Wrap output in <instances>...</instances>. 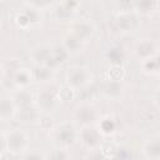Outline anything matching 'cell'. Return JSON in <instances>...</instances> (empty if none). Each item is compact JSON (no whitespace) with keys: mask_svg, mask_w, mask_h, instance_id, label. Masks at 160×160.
<instances>
[{"mask_svg":"<svg viewBox=\"0 0 160 160\" xmlns=\"http://www.w3.org/2000/svg\"><path fill=\"white\" fill-rule=\"evenodd\" d=\"M6 151L14 156H22L29 148V136L21 129H14L6 134Z\"/></svg>","mask_w":160,"mask_h":160,"instance_id":"1","label":"cell"},{"mask_svg":"<svg viewBox=\"0 0 160 160\" xmlns=\"http://www.w3.org/2000/svg\"><path fill=\"white\" fill-rule=\"evenodd\" d=\"M142 65H144V70L151 75L154 74H158L159 71V60H158V55L148 59V60H144L142 61Z\"/></svg>","mask_w":160,"mask_h":160,"instance_id":"16","label":"cell"},{"mask_svg":"<svg viewBox=\"0 0 160 160\" xmlns=\"http://www.w3.org/2000/svg\"><path fill=\"white\" fill-rule=\"evenodd\" d=\"M139 12L136 11H129V12H120L118 16V25L120 28V31L122 32H132L140 26V19Z\"/></svg>","mask_w":160,"mask_h":160,"instance_id":"7","label":"cell"},{"mask_svg":"<svg viewBox=\"0 0 160 160\" xmlns=\"http://www.w3.org/2000/svg\"><path fill=\"white\" fill-rule=\"evenodd\" d=\"M142 156L149 160L160 159V138L158 134L151 135L142 145Z\"/></svg>","mask_w":160,"mask_h":160,"instance_id":"8","label":"cell"},{"mask_svg":"<svg viewBox=\"0 0 160 160\" xmlns=\"http://www.w3.org/2000/svg\"><path fill=\"white\" fill-rule=\"evenodd\" d=\"M94 26L90 22L86 21H81V22H76L70 28V35H72L74 38L79 39L80 41H86V39H89L92 34H94Z\"/></svg>","mask_w":160,"mask_h":160,"instance_id":"10","label":"cell"},{"mask_svg":"<svg viewBox=\"0 0 160 160\" xmlns=\"http://www.w3.org/2000/svg\"><path fill=\"white\" fill-rule=\"evenodd\" d=\"M118 8L120 12L135 11V0H118Z\"/></svg>","mask_w":160,"mask_h":160,"instance_id":"17","label":"cell"},{"mask_svg":"<svg viewBox=\"0 0 160 160\" xmlns=\"http://www.w3.org/2000/svg\"><path fill=\"white\" fill-rule=\"evenodd\" d=\"M29 2L31 4V6L36 10L48 6L49 4H51V0H29Z\"/></svg>","mask_w":160,"mask_h":160,"instance_id":"19","label":"cell"},{"mask_svg":"<svg viewBox=\"0 0 160 160\" xmlns=\"http://www.w3.org/2000/svg\"><path fill=\"white\" fill-rule=\"evenodd\" d=\"M15 111H16L15 101L10 98L0 96V119L8 121L11 118H14Z\"/></svg>","mask_w":160,"mask_h":160,"instance_id":"11","label":"cell"},{"mask_svg":"<svg viewBox=\"0 0 160 160\" xmlns=\"http://www.w3.org/2000/svg\"><path fill=\"white\" fill-rule=\"evenodd\" d=\"M106 56H108V59H109V61H110L111 64H114V65H120V64L122 62L124 58H125V52H124V50H122L121 48H119V46H112V48H110V49L108 50Z\"/></svg>","mask_w":160,"mask_h":160,"instance_id":"13","label":"cell"},{"mask_svg":"<svg viewBox=\"0 0 160 160\" xmlns=\"http://www.w3.org/2000/svg\"><path fill=\"white\" fill-rule=\"evenodd\" d=\"M69 156H70V155L66 154V150H62L61 148L52 150V152L49 154V155H45V158H52V159H66V158H69Z\"/></svg>","mask_w":160,"mask_h":160,"instance_id":"18","label":"cell"},{"mask_svg":"<svg viewBox=\"0 0 160 160\" xmlns=\"http://www.w3.org/2000/svg\"><path fill=\"white\" fill-rule=\"evenodd\" d=\"M76 139L78 132L74 125L70 122H62L61 125L54 129V140L60 148H65L74 144Z\"/></svg>","mask_w":160,"mask_h":160,"instance_id":"3","label":"cell"},{"mask_svg":"<svg viewBox=\"0 0 160 160\" xmlns=\"http://www.w3.org/2000/svg\"><path fill=\"white\" fill-rule=\"evenodd\" d=\"M158 49H159V46L155 40L144 38V39H139L135 42L134 52L139 60L144 61V60H148V59L158 55Z\"/></svg>","mask_w":160,"mask_h":160,"instance_id":"4","label":"cell"},{"mask_svg":"<svg viewBox=\"0 0 160 160\" xmlns=\"http://www.w3.org/2000/svg\"><path fill=\"white\" fill-rule=\"evenodd\" d=\"M78 6H79V0H64L59 6L58 12L61 11V14H66V16H70L76 11Z\"/></svg>","mask_w":160,"mask_h":160,"instance_id":"15","label":"cell"},{"mask_svg":"<svg viewBox=\"0 0 160 160\" xmlns=\"http://www.w3.org/2000/svg\"><path fill=\"white\" fill-rule=\"evenodd\" d=\"M79 139L81 140V142L88 148V149H94L98 148L100 145L101 141V134L100 130H98L92 124L90 125H84L81 128V130L78 134Z\"/></svg>","mask_w":160,"mask_h":160,"instance_id":"6","label":"cell"},{"mask_svg":"<svg viewBox=\"0 0 160 160\" xmlns=\"http://www.w3.org/2000/svg\"><path fill=\"white\" fill-rule=\"evenodd\" d=\"M95 118H96V114H95L94 108L90 106V105H88V104H81L75 110V119L82 126L84 125L92 124L94 120H95Z\"/></svg>","mask_w":160,"mask_h":160,"instance_id":"9","label":"cell"},{"mask_svg":"<svg viewBox=\"0 0 160 160\" xmlns=\"http://www.w3.org/2000/svg\"><path fill=\"white\" fill-rule=\"evenodd\" d=\"M31 78H32V75L30 71H28V69H19L14 76V82L19 88H25L26 85H29L31 82Z\"/></svg>","mask_w":160,"mask_h":160,"instance_id":"14","label":"cell"},{"mask_svg":"<svg viewBox=\"0 0 160 160\" xmlns=\"http://www.w3.org/2000/svg\"><path fill=\"white\" fill-rule=\"evenodd\" d=\"M158 0H135V11L140 14H151L158 10Z\"/></svg>","mask_w":160,"mask_h":160,"instance_id":"12","label":"cell"},{"mask_svg":"<svg viewBox=\"0 0 160 160\" xmlns=\"http://www.w3.org/2000/svg\"><path fill=\"white\" fill-rule=\"evenodd\" d=\"M91 81V72L84 66H72L66 71V82L71 89L84 88Z\"/></svg>","mask_w":160,"mask_h":160,"instance_id":"2","label":"cell"},{"mask_svg":"<svg viewBox=\"0 0 160 160\" xmlns=\"http://www.w3.org/2000/svg\"><path fill=\"white\" fill-rule=\"evenodd\" d=\"M5 151H6V139L2 134H0V158L4 156Z\"/></svg>","mask_w":160,"mask_h":160,"instance_id":"20","label":"cell"},{"mask_svg":"<svg viewBox=\"0 0 160 160\" xmlns=\"http://www.w3.org/2000/svg\"><path fill=\"white\" fill-rule=\"evenodd\" d=\"M52 51L54 48L46 44L36 45L31 50V59L32 62L36 66H48L51 69V62H52Z\"/></svg>","mask_w":160,"mask_h":160,"instance_id":"5","label":"cell"}]
</instances>
